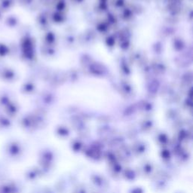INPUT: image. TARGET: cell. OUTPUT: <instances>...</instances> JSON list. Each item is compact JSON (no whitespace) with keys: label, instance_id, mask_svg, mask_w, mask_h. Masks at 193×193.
<instances>
[{"label":"cell","instance_id":"obj_7","mask_svg":"<svg viewBox=\"0 0 193 193\" xmlns=\"http://www.w3.org/2000/svg\"><path fill=\"white\" fill-rule=\"evenodd\" d=\"M124 142L122 139H114V140H112L111 142H110V146L111 147V148H112V149H120L121 147L124 146Z\"/></svg>","mask_w":193,"mask_h":193},{"label":"cell","instance_id":"obj_9","mask_svg":"<svg viewBox=\"0 0 193 193\" xmlns=\"http://www.w3.org/2000/svg\"><path fill=\"white\" fill-rule=\"evenodd\" d=\"M110 165V168H111L113 174H119L122 171V165H121V164L119 163V161H116L115 163L111 164V165Z\"/></svg>","mask_w":193,"mask_h":193},{"label":"cell","instance_id":"obj_15","mask_svg":"<svg viewBox=\"0 0 193 193\" xmlns=\"http://www.w3.org/2000/svg\"><path fill=\"white\" fill-rule=\"evenodd\" d=\"M130 193H144V190L140 187H136L133 189H131Z\"/></svg>","mask_w":193,"mask_h":193},{"label":"cell","instance_id":"obj_14","mask_svg":"<svg viewBox=\"0 0 193 193\" xmlns=\"http://www.w3.org/2000/svg\"><path fill=\"white\" fill-rule=\"evenodd\" d=\"M57 133H58V134L60 135V136H62V137H64V136H67L68 135H69V132H68L67 130L66 129L64 130L60 129V131H57Z\"/></svg>","mask_w":193,"mask_h":193},{"label":"cell","instance_id":"obj_13","mask_svg":"<svg viewBox=\"0 0 193 193\" xmlns=\"http://www.w3.org/2000/svg\"><path fill=\"white\" fill-rule=\"evenodd\" d=\"M161 158L165 160H168L170 158V152L168 149H163L161 152Z\"/></svg>","mask_w":193,"mask_h":193},{"label":"cell","instance_id":"obj_11","mask_svg":"<svg viewBox=\"0 0 193 193\" xmlns=\"http://www.w3.org/2000/svg\"><path fill=\"white\" fill-rule=\"evenodd\" d=\"M142 170H143L144 174L148 176L150 174H152V170H153V166H152V165L151 163L147 162V163L144 165V166L142 168Z\"/></svg>","mask_w":193,"mask_h":193},{"label":"cell","instance_id":"obj_2","mask_svg":"<svg viewBox=\"0 0 193 193\" xmlns=\"http://www.w3.org/2000/svg\"><path fill=\"white\" fill-rule=\"evenodd\" d=\"M53 152L49 150L43 151L39 157V163L42 165L43 169L48 170L52 166L54 161Z\"/></svg>","mask_w":193,"mask_h":193},{"label":"cell","instance_id":"obj_4","mask_svg":"<svg viewBox=\"0 0 193 193\" xmlns=\"http://www.w3.org/2000/svg\"><path fill=\"white\" fill-rule=\"evenodd\" d=\"M146 145L144 142H136L133 145L131 150L132 153H134L136 156H141L146 152Z\"/></svg>","mask_w":193,"mask_h":193},{"label":"cell","instance_id":"obj_5","mask_svg":"<svg viewBox=\"0 0 193 193\" xmlns=\"http://www.w3.org/2000/svg\"><path fill=\"white\" fill-rule=\"evenodd\" d=\"M119 150V157L122 160V161H127L130 160L131 158V149L128 147H126L125 146H123L118 149Z\"/></svg>","mask_w":193,"mask_h":193},{"label":"cell","instance_id":"obj_16","mask_svg":"<svg viewBox=\"0 0 193 193\" xmlns=\"http://www.w3.org/2000/svg\"><path fill=\"white\" fill-rule=\"evenodd\" d=\"M74 193H86V190L83 187H78L75 190Z\"/></svg>","mask_w":193,"mask_h":193},{"label":"cell","instance_id":"obj_6","mask_svg":"<svg viewBox=\"0 0 193 193\" xmlns=\"http://www.w3.org/2000/svg\"><path fill=\"white\" fill-rule=\"evenodd\" d=\"M123 176H124V179L128 181H134L136 177L135 171L131 168L125 169L123 172Z\"/></svg>","mask_w":193,"mask_h":193},{"label":"cell","instance_id":"obj_10","mask_svg":"<svg viewBox=\"0 0 193 193\" xmlns=\"http://www.w3.org/2000/svg\"><path fill=\"white\" fill-rule=\"evenodd\" d=\"M105 157H106V160H107V161H108V163L110 164V165L118 161L117 156H116V155H115L113 152H112V151L106 152Z\"/></svg>","mask_w":193,"mask_h":193},{"label":"cell","instance_id":"obj_1","mask_svg":"<svg viewBox=\"0 0 193 193\" xmlns=\"http://www.w3.org/2000/svg\"><path fill=\"white\" fill-rule=\"evenodd\" d=\"M85 153L91 159L99 160L102 157V146L98 143H95L85 149Z\"/></svg>","mask_w":193,"mask_h":193},{"label":"cell","instance_id":"obj_8","mask_svg":"<svg viewBox=\"0 0 193 193\" xmlns=\"http://www.w3.org/2000/svg\"><path fill=\"white\" fill-rule=\"evenodd\" d=\"M82 147H83V144L80 140H73L71 143V148H72V149L75 152H80V151L82 150Z\"/></svg>","mask_w":193,"mask_h":193},{"label":"cell","instance_id":"obj_3","mask_svg":"<svg viewBox=\"0 0 193 193\" xmlns=\"http://www.w3.org/2000/svg\"><path fill=\"white\" fill-rule=\"evenodd\" d=\"M90 180L93 184L100 189H106L108 188L109 182L103 176L98 174H94L90 176Z\"/></svg>","mask_w":193,"mask_h":193},{"label":"cell","instance_id":"obj_12","mask_svg":"<svg viewBox=\"0 0 193 193\" xmlns=\"http://www.w3.org/2000/svg\"><path fill=\"white\" fill-rule=\"evenodd\" d=\"M158 141L161 145L165 146L168 144V136H167L166 134H161L158 135Z\"/></svg>","mask_w":193,"mask_h":193}]
</instances>
